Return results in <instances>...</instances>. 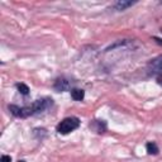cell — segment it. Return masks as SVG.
I'll use <instances>...</instances> for the list:
<instances>
[{"label":"cell","mask_w":162,"mask_h":162,"mask_svg":"<svg viewBox=\"0 0 162 162\" xmlns=\"http://www.w3.org/2000/svg\"><path fill=\"white\" fill-rule=\"evenodd\" d=\"M90 128L94 130L99 133V134H101V133H104L107 130V123L104 120H94L90 123Z\"/></svg>","instance_id":"cell-4"},{"label":"cell","mask_w":162,"mask_h":162,"mask_svg":"<svg viewBox=\"0 0 162 162\" xmlns=\"http://www.w3.org/2000/svg\"><path fill=\"white\" fill-rule=\"evenodd\" d=\"M156 81L158 82V85H162V73H160V75L157 76V79H156Z\"/></svg>","instance_id":"cell-12"},{"label":"cell","mask_w":162,"mask_h":162,"mask_svg":"<svg viewBox=\"0 0 162 162\" xmlns=\"http://www.w3.org/2000/svg\"><path fill=\"white\" fill-rule=\"evenodd\" d=\"M70 86H71L70 81H69L67 79H63V77H62V79H57V80H56V82H55V85H53L55 90H56V91H58V92L69 90V89H70Z\"/></svg>","instance_id":"cell-3"},{"label":"cell","mask_w":162,"mask_h":162,"mask_svg":"<svg viewBox=\"0 0 162 162\" xmlns=\"http://www.w3.org/2000/svg\"><path fill=\"white\" fill-rule=\"evenodd\" d=\"M146 148H147V152L149 155H157L160 152V149H158V147H157V145L155 143V142H148Z\"/></svg>","instance_id":"cell-9"},{"label":"cell","mask_w":162,"mask_h":162,"mask_svg":"<svg viewBox=\"0 0 162 162\" xmlns=\"http://www.w3.org/2000/svg\"><path fill=\"white\" fill-rule=\"evenodd\" d=\"M79 126H80L79 118L70 117V118L63 119L60 124L57 126V132H58L60 134H67V133L75 130L76 128H79Z\"/></svg>","instance_id":"cell-1"},{"label":"cell","mask_w":162,"mask_h":162,"mask_svg":"<svg viewBox=\"0 0 162 162\" xmlns=\"http://www.w3.org/2000/svg\"><path fill=\"white\" fill-rule=\"evenodd\" d=\"M17 88H18L19 92L23 94V95H28V92H29V88H28L25 84H18Z\"/></svg>","instance_id":"cell-10"},{"label":"cell","mask_w":162,"mask_h":162,"mask_svg":"<svg viewBox=\"0 0 162 162\" xmlns=\"http://www.w3.org/2000/svg\"><path fill=\"white\" fill-rule=\"evenodd\" d=\"M133 4H136V2H129V0H120V2H117L114 4V8L117 10H126L127 8L132 6Z\"/></svg>","instance_id":"cell-6"},{"label":"cell","mask_w":162,"mask_h":162,"mask_svg":"<svg viewBox=\"0 0 162 162\" xmlns=\"http://www.w3.org/2000/svg\"><path fill=\"white\" fill-rule=\"evenodd\" d=\"M2 162H12V157L10 156H2Z\"/></svg>","instance_id":"cell-11"},{"label":"cell","mask_w":162,"mask_h":162,"mask_svg":"<svg viewBox=\"0 0 162 162\" xmlns=\"http://www.w3.org/2000/svg\"><path fill=\"white\" fill-rule=\"evenodd\" d=\"M71 96L76 101H81L84 99V96H85V91L81 90V89H72L71 90Z\"/></svg>","instance_id":"cell-7"},{"label":"cell","mask_w":162,"mask_h":162,"mask_svg":"<svg viewBox=\"0 0 162 162\" xmlns=\"http://www.w3.org/2000/svg\"><path fill=\"white\" fill-rule=\"evenodd\" d=\"M18 162H24V161H18Z\"/></svg>","instance_id":"cell-14"},{"label":"cell","mask_w":162,"mask_h":162,"mask_svg":"<svg viewBox=\"0 0 162 162\" xmlns=\"http://www.w3.org/2000/svg\"><path fill=\"white\" fill-rule=\"evenodd\" d=\"M148 67L152 70V72H157V71H162V56L156 57L155 60H152L148 65Z\"/></svg>","instance_id":"cell-5"},{"label":"cell","mask_w":162,"mask_h":162,"mask_svg":"<svg viewBox=\"0 0 162 162\" xmlns=\"http://www.w3.org/2000/svg\"><path fill=\"white\" fill-rule=\"evenodd\" d=\"M153 40H155V41H156L158 44H161V46H162V41L160 40V38H157V37H153Z\"/></svg>","instance_id":"cell-13"},{"label":"cell","mask_w":162,"mask_h":162,"mask_svg":"<svg viewBox=\"0 0 162 162\" xmlns=\"http://www.w3.org/2000/svg\"><path fill=\"white\" fill-rule=\"evenodd\" d=\"M9 110H10V113L14 117L23 118V108H19L17 105H9Z\"/></svg>","instance_id":"cell-8"},{"label":"cell","mask_w":162,"mask_h":162,"mask_svg":"<svg viewBox=\"0 0 162 162\" xmlns=\"http://www.w3.org/2000/svg\"><path fill=\"white\" fill-rule=\"evenodd\" d=\"M52 104H53V101L50 98H42V99L36 100L31 105L32 111H33V115H34V114H42V113H44L47 109H50V107H52Z\"/></svg>","instance_id":"cell-2"}]
</instances>
